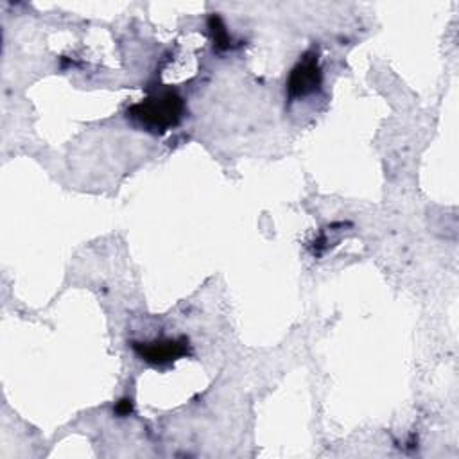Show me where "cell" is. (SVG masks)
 <instances>
[{"instance_id": "obj_4", "label": "cell", "mask_w": 459, "mask_h": 459, "mask_svg": "<svg viewBox=\"0 0 459 459\" xmlns=\"http://www.w3.org/2000/svg\"><path fill=\"white\" fill-rule=\"evenodd\" d=\"M208 29H210V34H212V39H213V47L217 50H226L230 48V36H228V30L222 23V20L217 16V14H212L208 18Z\"/></svg>"}, {"instance_id": "obj_1", "label": "cell", "mask_w": 459, "mask_h": 459, "mask_svg": "<svg viewBox=\"0 0 459 459\" xmlns=\"http://www.w3.org/2000/svg\"><path fill=\"white\" fill-rule=\"evenodd\" d=\"M183 111V99L174 90H163L127 108V118L142 126L145 131L163 134L179 124Z\"/></svg>"}, {"instance_id": "obj_5", "label": "cell", "mask_w": 459, "mask_h": 459, "mask_svg": "<svg viewBox=\"0 0 459 459\" xmlns=\"http://www.w3.org/2000/svg\"><path fill=\"white\" fill-rule=\"evenodd\" d=\"M131 411H133V402H131L129 398H122V400L117 403V407H115V412H117L118 416H127Z\"/></svg>"}, {"instance_id": "obj_2", "label": "cell", "mask_w": 459, "mask_h": 459, "mask_svg": "<svg viewBox=\"0 0 459 459\" xmlns=\"http://www.w3.org/2000/svg\"><path fill=\"white\" fill-rule=\"evenodd\" d=\"M323 72L319 66V56L314 50L303 54V57L292 66L287 79V95L289 99L307 97L321 88Z\"/></svg>"}, {"instance_id": "obj_3", "label": "cell", "mask_w": 459, "mask_h": 459, "mask_svg": "<svg viewBox=\"0 0 459 459\" xmlns=\"http://www.w3.org/2000/svg\"><path fill=\"white\" fill-rule=\"evenodd\" d=\"M134 353L147 364L152 366H165L170 364L181 357H185L190 350L186 337L178 339H152L147 342H133Z\"/></svg>"}]
</instances>
